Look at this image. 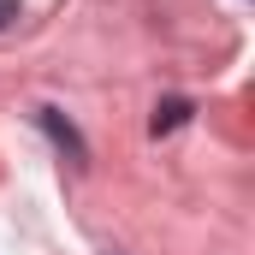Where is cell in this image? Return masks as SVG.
I'll use <instances>...</instances> for the list:
<instances>
[{"mask_svg":"<svg viewBox=\"0 0 255 255\" xmlns=\"http://www.w3.org/2000/svg\"><path fill=\"white\" fill-rule=\"evenodd\" d=\"M36 125H42L48 136H54V148H60V154L71 160V166H83V160H89V142L77 136V125L65 119L60 107H36Z\"/></svg>","mask_w":255,"mask_h":255,"instance_id":"obj_1","label":"cell"},{"mask_svg":"<svg viewBox=\"0 0 255 255\" xmlns=\"http://www.w3.org/2000/svg\"><path fill=\"white\" fill-rule=\"evenodd\" d=\"M190 101H184V95H166V101H160V107H154V119H148V130H154V136H172V130L178 125H190Z\"/></svg>","mask_w":255,"mask_h":255,"instance_id":"obj_2","label":"cell"},{"mask_svg":"<svg viewBox=\"0 0 255 255\" xmlns=\"http://www.w3.org/2000/svg\"><path fill=\"white\" fill-rule=\"evenodd\" d=\"M12 18H18V0H0V30H6Z\"/></svg>","mask_w":255,"mask_h":255,"instance_id":"obj_3","label":"cell"}]
</instances>
